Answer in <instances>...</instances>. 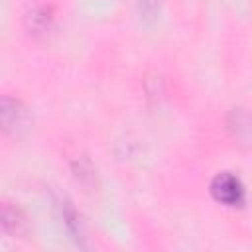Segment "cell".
Returning a JSON list of instances; mask_svg holds the SVG:
<instances>
[{
    "label": "cell",
    "mask_w": 252,
    "mask_h": 252,
    "mask_svg": "<svg viewBox=\"0 0 252 252\" xmlns=\"http://www.w3.org/2000/svg\"><path fill=\"white\" fill-rule=\"evenodd\" d=\"M211 195L224 207H240L244 203V185L236 175L224 171L211 181Z\"/></svg>",
    "instance_id": "6da1fadb"
},
{
    "label": "cell",
    "mask_w": 252,
    "mask_h": 252,
    "mask_svg": "<svg viewBox=\"0 0 252 252\" xmlns=\"http://www.w3.org/2000/svg\"><path fill=\"white\" fill-rule=\"evenodd\" d=\"M28 124V112L18 98L2 96L0 98V132L18 134Z\"/></svg>",
    "instance_id": "7a4b0ae2"
},
{
    "label": "cell",
    "mask_w": 252,
    "mask_h": 252,
    "mask_svg": "<svg viewBox=\"0 0 252 252\" xmlns=\"http://www.w3.org/2000/svg\"><path fill=\"white\" fill-rule=\"evenodd\" d=\"M0 226L6 232L20 234L26 228V217L18 207H14L10 203H2L0 205Z\"/></svg>",
    "instance_id": "3957f363"
},
{
    "label": "cell",
    "mask_w": 252,
    "mask_h": 252,
    "mask_svg": "<svg viewBox=\"0 0 252 252\" xmlns=\"http://www.w3.org/2000/svg\"><path fill=\"white\" fill-rule=\"evenodd\" d=\"M28 26L32 30V33L35 35H43L51 30V22H53V16H51V10L45 8V6H35L30 14H28Z\"/></svg>",
    "instance_id": "277c9868"
}]
</instances>
